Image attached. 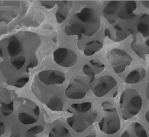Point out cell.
I'll use <instances>...</instances> for the list:
<instances>
[{"mask_svg": "<svg viewBox=\"0 0 149 137\" xmlns=\"http://www.w3.org/2000/svg\"><path fill=\"white\" fill-rule=\"evenodd\" d=\"M28 81H29V78L28 77H23V78H20L16 81V83L15 84V86L17 87V88H22L23 86H24L27 83Z\"/></svg>", "mask_w": 149, "mask_h": 137, "instance_id": "484cf974", "label": "cell"}, {"mask_svg": "<svg viewBox=\"0 0 149 137\" xmlns=\"http://www.w3.org/2000/svg\"><path fill=\"white\" fill-rule=\"evenodd\" d=\"M42 6H44V7L48 8V9H51L54 7V6L57 4L56 1H41Z\"/></svg>", "mask_w": 149, "mask_h": 137, "instance_id": "4316f807", "label": "cell"}, {"mask_svg": "<svg viewBox=\"0 0 149 137\" xmlns=\"http://www.w3.org/2000/svg\"><path fill=\"white\" fill-rule=\"evenodd\" d=\"M7 49L9 54L12 57L16 56L21 53L22 45L16 37H11L9 40Z\"/></svg>", "mask_w": 149, "mask_h": 137, "instance_id": "ac0fdd59", "label": "cell"}, {"mask_svg": "<svg viewBox=\"0 0 149 137\" xmlns=\"http://www.w3.org/2000/svg\"><path fill=\"white\" fill-rule=\"evenodd\" d=\"M3 51H2V49H1V48H0V57H3Z\"/></svg>", "mask_w": 149, "mask_h": 137, "instance_id": "d590c367", "label": "cell"}, {"mask_svg": "<svg viewBox=\"0 0 149 137\" xmlns=\"http://www.w3.org/2000/svg\"><path fill=\"white\" fill-rule=\"evenodd\" d=\"M104 36L114 42H120L126 40L132 33L129 28H124L118 24L107 28L104 30Z\"/></svg>", "mask_w": 149, "mask_h": 137, "instance_id": "8fae6325", "label": "cell"}, {"mask_svg": "<svg viewBox=\"0 0 149 137\" xmlns=\"http://www.w3.org/2000/svg\"><path fill=\"white\" fill-rule=\"evenodd\" d=\"M120 137H148V135L141 124L132 122L123 131Z\"/></svg>", "mask_w": 149, "mask_h": 137, "instance_id": "4fadbf2b", "label": "cell"}, {"mask_svg": "<svg viewBox=\"0 0 149 137\" xmlns=\"http://www.w3.org/2000/svg\"><path fill=\"white\" fill-rule=\"evenodd\" d=\"M137 5L134 1H111L104 7L103 13L109 23L117 20H128L136 16L134 11Z\"/></svg>", "mask_w": 149, "mask_h": 137, "instance_id": "3957f363", "label": "cell"}, {"mask_svg": "<svg viewBox=\"0 0 149 137\" xmlns=\"http://www.w3.org/2000/svg\"><path fill=\"white\" fill-rule=\"evenodd\" d=\"M146 75L144 68H136L131 71L127 76L125 81L128 84H136L141 82Z\"/></svg>", "mask_w": 149, "mask_h": 137, "instance_id": "9a60e30c", "label": "cell"}, {"mask_svg": "<svg viewBox=\"0 0 149 137\" xmlns=\"http://www.w3.org/2000/svg\"><path fill=\"white\" fill-rule=\"evenodd\" d=\"M103 47L102 42L94 40L86 44L84 48V54L86 56H91L100 51Z\"/></svg>", "mask_w": 149, "mask_h": 137, "instance_id": "2e32d148", "label": "cell"}, {"mask_svg": "<svg viewBox=\"0 0 149 137\" xmlns=\"http://www.w3.org/2000/svg\"><path fill=\"white\" fill-rule=\"evenodd\" d=\"M103 116L98 122L100 130L107 134L113 135L120 129L121 123L116 108L111 103L105 101L102 103Z\"/></svg>", "mask_w": 149, "mask_h": 137, "instance_id": "5b68a950", "label": "cell"}, {"mask_svg": "<svg viewBox=\"0 0 149 137\" xmlns=\"http://www.w3.org/2000/svg\"><path fill=\"white\" fill-rule=\"evenodd\" d=\"M47 107L54 111H61L63 108V102L62 99L57 96H52L48 100Z\"/></svg>", "mask_w": 149, "mask_h": 137, "instance_id": "ffe728a7", "label": "cell"}, {"mask_svg": "<svg viewBox=\"0 0 149 137\" xmlns=\"http://www.w3.org/2000/svg\"><path fill=\"white\" fill-rule=\"evenodd\" d=\"M67 111L72 116L66 119L68 125L77 133L87 129L97 119V110L91 102L72 104Z\"/></svg>", "mask_w": 149, "mask_h": 137, "instance_id": "7a4b0ae2", "label": "cell"}, {"mask_svg": "<svg viewBox=\"0 0 149 137\" xmlns=\"http://www.w3.org/2000/svg\"><path fill=\"white\" fill-rule=\"evenodd\" d=\"M37 65H38V63H37V61H36V60L32 61L31 63L28 65V66L27 67V70H28L29 69H32V68L35 67L37 66Z\"/></svg>", "mask_w": 149, "mask_h": 137, "instance_id": "83f0119b", "label": "cell"}, {"mask_svg": "<svg viewBox=\"0 0 149 137\" xmlns=\"http://www.w3.org/2000/svg\"><path fill=\"white\" fill-rule=\"evenodd\" d=\"M10 137H20V133L18 131L15 130V131L12 132Z\"/></svg>", "mask_w": 149, "mask_h": 137, "instance_id": "f546056e", "label": "cell"}, {"mask_svg": "<svg viewBox=\"0 0 149 137\" xmlns=\"http://www.w3.org/2000/svg\"><path fill=\"white\" fill-rule=\"evenodd\" d=\"M85 137H97V135L95 134H90L85 136Z\"/></svg>", "mask_w": 149, "mask_h": 137, "instance_id": "e575fe53", "label": "cell"}, {"mask_svg": "<svg viewBox=\"0 0 149 137\" xmlns=\"http://www.w3.org/2000/svg\"><path fill=\"white\" fill-rule=\"evenodd\" d=\"M44 130V128L41 125H37L29 129L26 134L25 135H33L35 136L36 134H38L42 132H43Z\"/></svg>", "mask_w": 149, "mask_h": 137, "instance_id": "cb8c5ba5", "label": "cell"}, {"mask_svg": "<svg viewBox=\"0 0 149 137\" xmlns=\"http://www.w3.org/2000/svg\"><path fill=\"white\" fill-rule=\"evenodd\" d=\"M143 106V99L138 91L127 88L124 90L119 99V106L122 119L129 120L137 115Z\"/></svg>", "mask_w": 149, "mask_h": 137, "instance_id": "277c9868", "label": "cell"}, {"mask_svg": "<svg viewBox=\"0 0 149 137\" xmlns=\"http://www.w3.org/2000/svg\"><path fill=\"white\" fill-rule=\"evenodd\" d=\"M145 44H146V45L147 47H149V40H147V41H146Z\"/></svg>", "mask_w": 149, "mask_h": 137, "instance_id": "8d00e7d4", "label": "cell"}, {"mask_svg": "<svg viewBox=\"0 0 149 137\" xmlns=\"http://www.w3.org/2000/svg\"><path fill=\"white\" fill-rule=\"evenodd\" d=\"M131 47L132 50L135 52L136 55H138L142 59H145V53L144 51L143 47L141 44L138 43V40L136 36H134Z\"/></svg>", "mask_w": 149, "mask_h": 137, "instance_id": "44dd1931", "label": "cell"}, {"mask_svg": "<svg viewBox=\"0 0 149 137\" xmlns=\"http://www.w3.org/2000/svg\"><path fill=\"white\" fill-rule=\"evenodd\" d=\"M14 110V103L10 102L8 104H4L1 108V111L4 116H8L11 115Z\"/></svg>", "mask_w": 149, "mask_h": 137, "instance_id": "603a6c76", "label": "cell"}, {"mask_svg": "<svg viewBox=\"0 0 149 137\" xmlns=\"http://www.w3.org/2000/svg\"><path fill=\"white\" fill-rule=\"evenodd\" d=\"M26 63V58L23 56H20L12 61V64L17 69H20Z\"/></svg>", "mask_w": 149, "mask_h": 137, "instance_id": "d4e9b609", "label": "cell"}, {"mask_svg": "<svg viewBox=\"0 0 149 137\" xmlns=\"http://www.w3.org/2000/svg\"><path fill=\"white\" fill-rule=\"evenodd\" d=\"M18 118L20 122L24 125H31V124H34L37 122V120L35 118L26 113H24V112L20 113L19 114Z\"/></svg>", "mask_w": 149, "mask_h": 137, "instance_id": "7402d4cb", "label": "cell"}, {"mask_svg": "<svg viewBox=\"0 0 149 137\" xmlns=\"http://www.w3.org/2000/svg\"><path fill=\"white\" fill-rule=\"evenodd\" d=\"M100 17L95 10L84 7L70 18L65 32L68 36H77L79 40L82 36L94 35L100 28Z\"/></svg>", "mask_w": 149, "mask_h": 137, "instance_id": "6da1fadb", "label": "cell"}, {"mask_svg": "<svg viewBox=\"0 0 149 137\" xmlns=\"http://www.w3.org/2000/svg\"><path fill=\"white\" fill-rule=\"evenodd\" d=\"M105 69V65L103 62L98 60H91L85 63L82 71L85 75L94 79L97 74L101 73Z\"/></svg>", "mask_w": 149, "mask_h": 137, "instance_id": "7c38bea8", "label": "cell"}, {"mask_svg": "<svg viewBox=\"0 0 149 137\" xmlns=\"http://www.w3.org/2000/svg\"><path fill=\"white\" fill-rule=\"evenodd\" d=\"M107 60L113 71L122 73L133 61L132 57L125 51L119 48H113L106 54Z\"/></svg>", "mask_w": 149, "mask_h": 137, "instance_id": "8992f818", "label": "cell"}, {"mask_svg": "<svg viewBox=\"0 0 149 137\" xmlns=\"http://www.w3.org/2000/svg\"><path fill=\"white\" fill-rule=\"evenodd\" d=\"M89 90L88 83L79 79H74L66 88L65 95L71 99H81L86 96Z\"/></svg>", "mask_w": 149, "mask_h": 137, "instance_id": "9c48e42d", "label": "cell"}, {"mask_svg": "<svg viewBox=\"0 0 149 137\" xmlns=\"http://www.w3.org/2000/svg\"><path fill=\"white\" fill-rule=\"evenodd\" d=\"M39 79L46 85L62 84L65 81V74L58 70H46L38 74Z\"/></svg>", "mask_w": 149, "mask_h": 137, "instance_id": "30bf717a", "label": "cell"}, {"mask_svg": "<svg viewBox=\"0 0 149 137\" xmlns=\"http://www.w3.org/2000/svg\"><path fill=\"white\" fill-rule=\"evenodd\" d=\"M5 133V125L4 123L0 122V137Z\"/></svg>", "mask_w": 149, "mask_h": 137, "instance_id": "f1b7e54d", "label": "cell"}, {"mask_svg": "<svg viewBox=\"0 0 149 137\" xmlns=\"http://www.w3.org/2000/svg\"><path fill=\"white\" fill-rule=\"evenodd\" d=\"M58 10L56 13V18L58 23H63L67 18L69 11L72 7L73 2L70 1H63L57 2Z\"/></svg>", "mask_w": 149, "mask_h": 137, "instance_id": "5bb4252c", "label": "cell"}, {"mask_svg": "<svg viewBox=\"0 0 149 137\" xmlns=\"http://www.w3.org/2000/svg\"><path fill=\"white\" fill-rule=\"evenodd\" d=\"M48 137H73L67 128L63 125H57L49 132Z\"/></svg>", "mask_w": 149, "mask_h": 137, "instance_id": "d6986e66", "label": "cell"}, {"mask_svg": "<svg viewBox=\"0 0 149 137\" xmlns=\"http://www.w3.org/2000/svg\"><path fill=\"white\" fill-rule=\"evenodd\" d=\"M145 119L146 122L149 124V110H148L145 114Z\"/></svg>", "mask_w": 149, "mask_h": 137, "instance_id": "836d02e7", "label": "cell"}, {"mask_svg": "<svg viewBox=\"0 0 149 137\" xmlns=\"http://www.w3.org/2000/svg\"><path fill=\"white\" fill-rule=\"evenodd\" d=\"M25 137H35V136L33 135H25Z\"/></svg>", "mask_w": 149, "mask_h": 137, "instance_id": "74e56055", "label": "cell"}, {"mask_svg": "<svg viewBox=\"0 0 149 137\" xmlns=\"http://www.w3.org/2000/svg\"><path fill=\"white\" fill-rule=\"evenodd\" d=\"M117 85L116 80L110 75L99 77L93 85L91 90L94 95L101 98L107 95Z\"/></svg>", "mask_w": 149, "mask_h": 137, "instance_id": "ba28073f", "label": "cell"}, {"mask_svg": "<svg viewBox=\"0 0 149 137\" xmlns=\"http://www.w3.org/2000/svg\"><path fill=\"white\" fill-rule=\"evenodd\" d=\"M145 94L147 99L149 101V82L146 85L145 89Z\"/></svg>", "mask_w": 149, "mask_h": 137, "instance_id": "4dcf8cb0", "label": "cell"}, {"mask_svg": "<svg viewBox=\"0 0 149 137\" xmlns=\"http://www.w3.org/2000/svg\"><path fill=\"white\" fill-rule=\"evenodd\" d=\"M33 112H34V114L36 116L38 117L40 116V108L38 106H36L35 107V108L33 109Z\"/></svg>", "mask_w": 149, "mask_h": 137, "instance_id": "1f68e13d", "label": "cell"}, {"mask_svg": "<svg viewBox=\"0 0 149 137\" xmlns=\"http://www.w3.org/2000/svg\"><path fill=\"white\" fill-rule=\"evenodd\" d=\"M136 28L144 38L149 36V15L144 14L140 17Z\"/></svg>", "mask_w": 149, "mask_h": 137, "instance_id": "e0dca14e", "label": "cell"}, {"mask_svg": "<svg viewBox=\"0 0 149 137\" xmlns=\"http://www.w3.org/2000/svg\"><path fill=\"white\" fill-rule=\"evenodd\" d=\"M53 60L57 65L68 68L76 65L78 61V56L70 49L60 48L54 52Z\"/></svg>", "mask_w": 149, "mask_h": 137, "instance_id": "52a82bcc", "label": "cell"}, {"mask_svg": "<svg viewBox=\"0 0 149 137\" xmlns=\"http://www.w3.org/2000/svg\"><path fill=\"white\" fill-rule=\"evenodd\" d=\"M141 4L144 6V7L149 9V1H143Z\"/></svg>", "mask_w": 149, "mask_h": 137, "instance_id": "d6a6232c", "label": "cell"}]
</instances>
